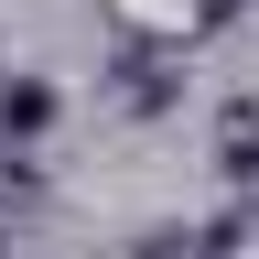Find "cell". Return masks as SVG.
<instances>
[{
  "mask_svg": "<svg viewBox=\"0 0 259 259\" xmlns=\"http://www.w3.org/2000/svg\"><path fill=\"white\" fill-rule=\"evenodd\" d=\"M54 119H65L54 76H11V87H0V141H44Z\"/></svg>",
  "mask_w": 259,
  "mask_h": 259,
  "instance_id": "6da1fadb",
  "label": "cell"
},
{
  "mask_svg": "<svg viewBox=\"0 0 259 259\" xmlns=\"http://www.w3.org/2000/svg\"><path fill=\"white\" fill-rule=\"evenodd\" d=\"M216 173L238 194H259V97H238V108L216 119Z\"/></svg>",
  "mask_w": 259,
  "mask_h": 259,
  "instance_id": "7a4b0ae2",
  "label": "cell"
},
{
  "mask_svg": "<svg viewBox=\"0 0 259 259\" xmlns=\"http://www.w3.org/2000/svg\"><path fill=\"white\" fill-rule=\"evenodd\" d=\"M119 76H130L119 97H130V108H141V119H162V108H173V76H162V65H151V54H130V65H119Z\"/></svg>",
  "mask_w": 259,
  "mask_h": 259,
  "instance_id": "3957f363",
  "label": "cell"
},
{
  "mask_svg": "<svg viewBox=\"0 0 259 259\" xmlns=\"http://www.w3.org/2000/svg\"><path fill=\"white\" fill-rule=\"evenodd\" d=\"M248 227H259V194H248Z\"/></svg>",
  "mask_w": 259,
  "mask_h": 259,
  "instance_id": "277c9868",
  "label": "cell"
},
{
  "mask_svg": "<svg viewBox=\"0 0 259 259\" xmlns=\"http://www.w3.org/2000/svg\"><path fill=\"white\" fill-rule=\"evenodd\" d=\"M0 87H11V76H0Z\"/></svg>",
  "mask_w": 259,
  "mask_h": 259,
  "instance_id": "5b68a950",
  "label": "cell"
}]
</instances>
